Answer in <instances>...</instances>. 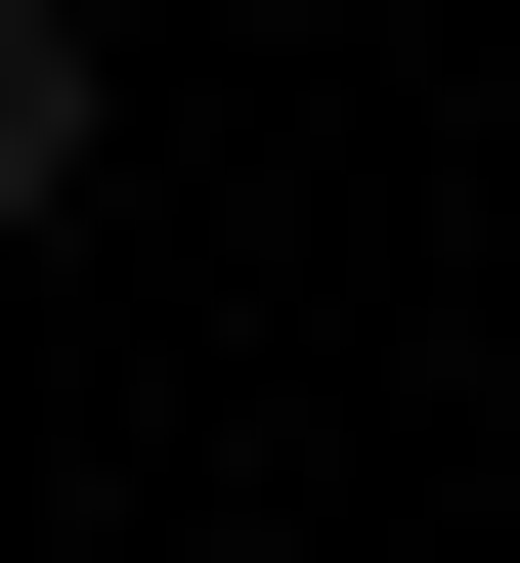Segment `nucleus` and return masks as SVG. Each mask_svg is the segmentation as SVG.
<instances>
[{"label": "nucleus", "instance_id": "obj_1", "mask_svg": "<svg viewBox=\"0 0 520 563\" xmlns=\"http://www.w3.org/2000/svg\"><path fill=\"white\" fill-rule=\"evenodd\" d=\"M0 217H87V0H0Z\"/></svg>", "mask_w": 520, "mask_h": 563}]
</instances>
